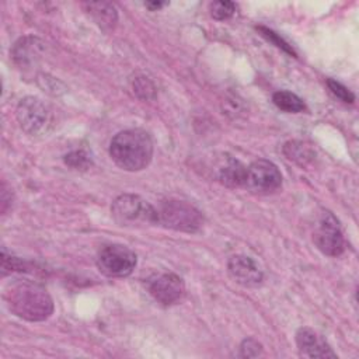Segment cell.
Masks as SVG:
<instances>
[{"label":"cell","instance_id":"1","mask_svg":"<svg viewBox=\"0 0 359 359\" xmlns=\"http://www.w3.org/2000/svg\"><path fill=\"white\" fill-rule=\"evenodd\" d=\"M11 313L27 321H43L53 313V300L39 285L28 280L11 283L4 290Z\"/></svg>","mask_w":359,"mask_h":359},{"label":"cell","instance_id":"2","mask_svg":"<svg viewBox=\"0 0 359 359\" xmlns=\"http://www.w3.org/2000/svg\"><path fill=\"white\" fill-rule=\"evenodd\" d=\"M109 156L122 170L140 171L151 161L153 140L143 129L121 130L109 143Z\"/></svg>","mask_w":359,"mask_h":359},{"label":"cell","instance_id":"3","mask_svg":"<svg viewBox=\"0 0 359 359\" xmlns=\"http://www.w3.org/2000/svg\"><path fill=\"white\" fill-rule=\"evenodd\" d=\"M111 215L118 224L126 227L158 224L157 209L139 195L133 194L119 195L111 205Z\"/></svg>","mask_w":359,"mask_h":359},{"label":"cell","instance_id":"4","mask_svg":"<svg viewBox=\"0 0 359 359\" xmlns=\"http://www.w3.org/2000/svg\"><path fill=\"white\" fill-rule=\"evenodd\" d=\"M157 215L158 224L177 231L194 233L199 230L203 223L201 212L184 201H164L157 209Z\"/></svg>","mask_w":359,"mask_h":359},{"label":"cell","instance_id":"5","mask_svg":"<svg viewBox=\"0 0 359 359\" xmlns=\"http://www.w3.org/2000/svg\"><path fill=\"white\" fill-rule=\"evenodd\" d=\"M15 116L20 128L32 136L45 135L53 122L52 111L36 97L22 98L17 105Z\"/></svg>","mask_w":359,"mask_h":359},{"label":"cell","instance_id":"6","mask_svg":"<svg viewBox=\"0 0 359 359\" xmlns=\"http://www.w3.org/2000/svg\"><path fill=\"white\" fill-rule=\"evenodd\" d=\"M136 254L121 244L105 245L97 255V268L109 278H123L133 272L136 266Z\"/></svg>","mask_w":359,"mask_h":359},{"label":"cell","instance_id":"7","mask_svg":"<svg viewBox=\"0 0 359 359\" xmlns=\"http://www.w3.org/2000/svg\"><path fill=\"white\" fill-rule=\"evenodd\" d=\"M317 248L330 257H338L345 251V238L341 226L331 212H323L313 233Z\"/></svg>","mask_w":359,"mask_h":359},{"label":"cell","instance_id":"8","mask_svg":"<svg viewBox=\"0 0 359 359\" xmlns=\"http://www.w3.org/2000/svg\"><path fill=\"white\" fill-rule=\"evenodd\" d=\"M282 185L279 168L269 160H255L247 167L244 188L252 194H271Z\"/></svg>","mask_w":359,"mask_h":359},{"label":"cell","instance_id":"9","mask_svg":"<svg viewBox=\"0 0 359 359\" xmlns=\"http://www.w3.org/2000/svg\"><path fill=\"white\" fill-rule=\"evenodd\" d=\"M150 294L161 304L171 306L185 296L184 280L175 273H157L147 280Z\"/></svg>","mask_w":359,"mask_h":359},{"label":"cell","instance_id":"10","mask_svg":"<svg viewBox=\"0 0 359 359\" xmlns=\"http://www.w3.org/2000/svg\"><path fill=\"white\" fill-rule=\"evenodd\" d=\"M227 271L234 282L247 287L258 286L262 283L264 279V273L259 265L247 255L230 257L227 261Z\"/></svg>","mask_w":359,"mask_h":359},{"label":"cell","instance_id":"11","mask_svg":"<svg viewBox=\"0 0 359 359\" xmlns=\"http://www.w3.org/2000/svg\"><path fill=\"white\" fill-rule=\"evenodd\" d=\"M296 345L303 358H337L327 341L314 330L302 327L296 332Z\"/></svg>","mask_w":359,"mask_h":359},{"label":"cell","instance_id":"12","mask_svg":"<svg viewBox=\"0 0 359 359\" xmlns=\"http://www.w3.org/2000/svg\"><path fill=\"white\" fill-rule=\"evenodd\" d=\"M87 14L105 31L112 29L118 22V13L112 3L108 1H87L83 3Z\"/></svg>","mask_w":359,"mask_h":359},{"label":"cell","instance_id":"13","mask_svg":"<svg viewBox=\"0 0 359 359\" xmlns=\"http://www.w3.org/2000/svg\"><path fill=\"white\" fill-rule=\"evenodd\" d=\"M43 43L35 36H25L15 42L13 48V59L21 67L32 65L41 55Z\"/></svg>","mask_w":359,"mask_h":359},{"label":"cell","instance_id":"14","mask_svg":"<svg viewBox=\"0 0 359 359\" xmlns=\"http://www.w3.org/2000/svg\"><path fill=\"white\" fill-rule=\"evenodd\" d=\"M245 175H247V165H244L241 161L233 157H227L217 170L219 181L229 188L244 187Z\"/></svg>","mask_w":359,"mask_h":359},{"label":"cell","instance_id":"15","mask_svg":"<svg viewBox=\"0 0 359 359\" xmlns=\"http://www.w3.org/2000/svg\"><path fill=\"white\" fill-rule=\"evenodd\" d=\"M283 154L289 160L294 161L296 164H299L302 167L309 165L316 157L314 150L309 144H306L304 142H300V140L286 142L283 146Z\"/></svg>","mask_w":359,"mask_h":359},{"label":"cell","instance_id":"16","mask_svg":"<svg viewBox=\"0 0 359 359\" xmlns=\"http://www.w3.org/2000/svg\"><path fill=\"white\" fill-rule=\"evenodd\" d=\"M272 101L279 109L286 111V112L297 114V112H302L306 109V104L303 102V100L299 95H296L290 91H286V90L273 93Z\"/></svg>","mask_w":359,"mask_h":359},{"label":"cell","instance_id":"17","mask_svg":"<svg viewBox=\"0 0 359 359\" xmlns=\"http://www.w3.org/2000/svg\"><path fill=\"white\" fill-rule=\"evenodd\" d=\"M132 90L135 93V95L143 101H149L153 100L156 97V87L151 83L150 79L144 77V76H137L133 81H132Z\"/></svg>","mask_w":359,"mask_h":359},{"label":"cell","instance_id":"18","mask_svg":"<svg viewBox=\"0 0 359 359\" xmlns=\"http://www.w3.org/2000/svg\"><path fill=\"white\" fill-rule=\"evenodd\" d=\"M236 10H237L236 3L227 1V0H219V1H213V3L209 4L210 15H212L215 20H219V21L229 20L230 17L234 15Z\"/></svg>","mask_w":359,"mask_h":359},{"label":"cell","instance_id":"19","mask_svg":"<svg viewBox=\"0 0 359 359\" xmlns=\"http://www.w3.org/2000/svg\"><path fill=\"white\" fill-rule=\"evenodd\" d=\"M327 86H328L330 91H331L338 100H341L342 102H345V104H352V102L355 101L353 93H352L349 88H346L344 84H341L339 81L332 80V79H328V80H327Z\"/></svg>","mask_w":359,"mask_h":359},{"label":"cell","instance_id":"20","mask_svg":"<svg viewBox=\"0 0 359 359\" xmlns=\"http://www.w3.org/2000/svg\"><path fill=\"white\" fill-rule=\"evenodd\" d=\"M65 163L67 165H70L72 168H76V170H86L90 164H91V160L88 157V154L83 150H74L69 154L65 156Z\"/></svg>","mask_w":359,"mask_h":359},{"label":"cell","instance_id":"21","mask_svg":"<svg viewBox=\"0 0 359 359\" xmlns=\"http://www.w3.org/2000/svg\"><path fill=\"white\" fill-rule=\"evenodd\" d=\"M257 29H259V32H261V35L262 36H265L268 41H271L272 43H275L278 48H280L282 50H285L286 53H289V55H293V56H296V53H294V50L292 49V46L287 43V42H285L276 32H273L272 29H269V28H265V27H258Z\"/></svg>","mask_w":359,"mask_h":359},{"label":"cell","instance_id":"22","mask_svg":"<svg viewBox=\"0 0 359 359\" xmlns=\"http://www.w3.org/2000/svg\"><path fill=\"white\" fill-rule=\"evenodd\" d=\"M261 352H262V345L254 338H247L240 345V356L243 358H255L261 355Z\"/></svg>","mask_w":359,"mask_h":359},{"label":"cell","instance_id":"23","mask_svg":"<svg viewBox=\"0 0 359 359\" xmlns=\"http://www.w3.org/2000/svg\"><path fill=\"white\" fill-rule=\"evenodd\" d=\"M167 3H163V1H147V3H144V6L147 7V8H150V10H158V8H161V7H164Z\"/></svg>","mask_w":359,"mask_h":359}]
</instances>
